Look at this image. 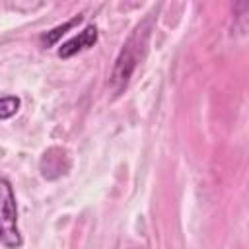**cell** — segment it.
<instances>
[{
	"label": "cell",
	"instance_id": "2",
	"mask_svg": "<svg viewBox=\"0 0 249 249\" xmlns=\"http://www.w3.org/2000/svg\"><path fill=\"white\" fill-rule=\"evenodd\" d=\"M0 191H2V245L8 249H18L21 245V235L18 230V210H16V196L10 187L8 179L0 181Z\"/></svg>",
	"mask_w": 249,
	"mask_h": 249
},
{
	"label": "cell",
	"instance_id": "4",
	"mask_svg": "<svg viewBox=\"0 0 249 249\" xmlns=\"http://www.w3.org/2000/svg\"><path fill=\"white\" fill-rule=\"evenodd\" d=\"M18 107H19V99L16 95H4L0 99V119L2 121L10 119L18 111Z\"/></svg>",
	"mask_w": 249,
	"mask_h": 249
},
{
	"label": "cell",
	"instance_id": "5",
	"mask_svg": "<svg viewBox=\"0 0 249 249\" xmlns=\"http://www.w3.org/2000/svg\"><path fill=\"white\" fill-rule=\"evenodd\" d=\"M80 21V16L78 18H74L72 21H68V23H64V25H58V27H54L51 33H47V35H43V43H47V45H53L62 33H66V29H70L74 23H78Z\"/></svg>",
	"mask_w": 249,
	"mask_h": 249
},
{
	"label": "cell",
	"instance_id": "1",
	"mask_svg": "<svg viewBox=\"0 0 249 249\" xmlns=\"http://www.w3.org/2000/svg\"><path fill=\"white\" fill-rule=\"evenodd\" d=\"M148 35H150V19L140 23L134 29V33L128 37V41L124 43V47H123V51H121V54L117 58L113 76H111V84H113V88L117 91L123 86H126L132 70L140 62V56H142V53L146 49V43H148Z\"/></svg>",
	"mask_w": 249,
	"mask_h": 249
},
{
	"label": "cell",
	"instance_id": "3",
	"mask_svg": "<svg viewBox=\"0 0 249 249\" xmlns=\"http://www.w3.org/2000/svg\"><path fill=\"white\" fill-rule=\"evenodd\" d=\"M95 41H97V27L95 25H88L80 35L72 37L70 41H66L58 49V56L68 58V56H72V54H76V53H80V51H84L88 47H93Z\"/></svg>",
	"mask_w": 249,
	"mask_h": 249
}]
</instances>
